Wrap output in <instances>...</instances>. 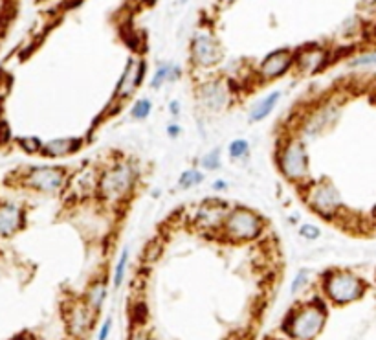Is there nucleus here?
<instances>
[{
    "instance_id": "1",
    "label": "nucleus",
    "mask_w": 376,
    "mask_h": 340,
    "mask_svg": "<svg viewBox=\"0 0 376 340\" xmlns=\"http://www.w3.org/2000/svg\"><path fill=\"white\" fill-rule=\"evenodd\" d=\"M327 317L329 311L323 300L312 298L292 307L283 318L281 329L290 340H314L325 328Z\"/></svg>"
},
{
    "instance_id": "2",
    "label": "nucleus",
    "mask_w": 376,
    "mask_h": 340,
    "mask_svg": "<svg viewBox=\"0 0 376 340\" xmlns=\"http://www.w3.org/2000/svg\"><path fill=\"white\" fill-rule=\"evenodd\" d=\"M138 167L131 160H118L112 166L105 167L97 175L96 195L99 201L118 204L125 202L132 195L138 182Z\"/></svg>"
},
{
    "instance_id": "3",
    "label": "nucleus",
    "mask_w": 376,
    "mask_h": 340,
    "mask_svg": "<svg viewBox=\"0 0 376 340\" xmlns=\"http://www.w3.org/2000/svg\"><path fill=\"white\" fill-rule=\"evenodd\" d=\"M321 289L327 300L332 302L334 306H349L362 300L369 285L365 283L364 278H360L358 274L347 269H332L323 274Z\"/></svg>"
},
{
    "instance_id": "4",
    "label": "nucleus",
    "mask_w": 376,
    "mask_h": 340,
    "mask_svg": "<svg viewBox=\"0 0 376 340\" xmlns=\"http://www.w3.org/2000/svg\"><path fill=\"white\" fill-rule=\"evenodd\" d=\"M275 162H277V169L281 175L292 184L303 186L312 180L307 145L299 136L281 142L277 153H275Z\"/></svg>"
},
{
    "instance_id": "5",
    "label": "nucleus",
    "mask_w": 376,
    "mask_h": 340,
    "mask_svg": "<svg viewBox=\"0 0 376 340\" xmlns=\"http://www.w3.org/2000/svg\"><path fill=\"white\" fill-rule=\"evenodd\" d=\"M264 228L266 221L255 210L246 206H229L218 232L229 243H250L261 237Z\"/></svg>"
},
{
    "instance_id": "6",
    "label": "nucleus",
    "mask_w": 376,
    "mask_h": 340,
    "mask_svg": "<svg viewBox=\"0 0 376 340\" xmlns=\"http://www.w3.org/2000/svg\"><path fill=\"white\" fill-rule=\"evenodd\" d=\"M303 199L307 202V206L321 219L336 221L343 217L345 204L338 188L332 184V180L321 179L316 182L310 180L307 184H303Z\"/></svg>"
},
{
    "instance_id": "7",
    "label": "nucleus",
    "mask_w": 376,
    "mask_h": 340,
    "mask_svg": "<svg viewBox=\"0 0 376 340\" xmlns=\"http://www.w3.org/2000/svg\"><path fill=\"white\" fill-rule=\"evenodd\" d=\"M23 188L55 195L64 190L66 184V169L61 166H34L24 171L21 179Z\"/></svg>"
},
{
    "instance_id": "8",
    "label": "nucleus",
    "mask_w": 376,
    "mask_h": 340,
    "mask_svg": "<svg viewBox=\"0 0 376 340\" xmlns=\"http://www.w3.org/2000/svg\"><path fill=\"white\" fill-rule=\"evenodd\" d=\"M189 58L197 69H213L223 61V47L210 29L200 28L191 37Z\"/></svg>"
},
{
    "instance_id": "9",
    "label": "nucleus",
    "mask_w": 376,
    "mask_h": 340,
    "mask_svg": "<svg viewBox=\"0 0 376 340\" xmlns=\"http://www.w3.org/2000/svg\"><path fill=\"white\" fill-rule=\"evenodd\" d=\"M64 324H66V331L72 339H85L86 335L90 333V329L94 328L96 322V315L86 306L85 300H72L68 302V306L64 307Z\"/></svg>"
},
{
    "instance_id": "10",
    "label": "nucleus",
    "mask_w": 376,
    "mask_h": 340,
    "mask_svg": "<svg viewBox=\"0 0 376 340\" xmlns=\"http://www.w3.org/2000/svg\"><path fill=\"white\" fill-rule=\"evenodd\" d=\"M329 61H331V53L327 52L325 48L318 45H307L294 52L292 69H296L297 74L312 75L325 69Z\"/></svg>"
},
{
    "instance_id": "11",
    "label": "nucleus",
    "mask_w": 376,
    "mask_h": 340,
    "mask_svg": "<svg viewBox=\"0 0 376 340\" xmlns=\"http://www.w3.org/2000/svg\"><path fill=\"white\" fill-rule=\"evenodd\" d=\"M145 74H147V63H145V59H129L125 70H123V74H121L120 81H118L114 101H125V99L131 98L132 94L138 90V87L142 85Z\"/></svg>"
},
{
    "instance_id": "12",
    "label": "nucleus",
    "mask_w": 376,
    "mask_h": 340,
    "mask_svg": "<svg viewBox=\"0 0 376 340\" xmlns=\"http://www.w3.org/2000/svg\"><path fill=\"white\" fill-rule=\"evenodd\" d=\"M294 63V50L290 48H279L275 52H270L266 58L262 59L257 69V75L261 81H274L279 80L281 75H285L292 69Z\"/></svg>"
},
{
    "instance_id": "13",
    "label": "nucleus",
    "mask_w": 376,
    "mask_h": 340,
    "mask_svg": "<svg viewBox=\"0 0 376 340\" xmlns=\"http://www.w3.org/2000/svg\"><path fill=\"white\" fill-rule=\"evenodd\" d=\"M228 210L229 204L223 199H205L202 206L199 208V212L195 214V225L199 226L200 230H221V225H223Z\"/></svg>"
},
{
    "instance_id": "14",
    "label": "nucleus",
    "mask_w": 376,
    "mask_h": 340,
    "mask_svg": "<svg viewBox=\"0 0 376 340\" xmlns=\"http://www.w3.org/2000/svg\"><path fill=\"white\" fill-rule=\"evenodd\" d=\"M197 99L199 104L208 109L210 112H218L229 104V93L224 81L213 80L208 83H202L197 90Z\"/></svg>"
},
{
    "instance_id": "15",
    "label": "nucleus",
    "mask_w": 376,
    "mask_h": 340,
    "mask_svg": "<svg viewBox=\"0 0 376 340\" xmlns=\"http://www.w3.org/2000/svg\"><path fill=\"white\" fill-rule=\"evenodd\" d=\"M340 110H342L340 105L334 104V101L321 105L318 110H314L312 114L308 116L307 123L303 125V133L308 134V136H316V134H321L327 129H331L340 118Z\"/></svg>"
},
{
    "instance_id": "16",
    "label": "nucleus",
    "mask_w": 376,
    "mask_h": 340,
    "mask_svg": "<svg viewBox=\"0 0 376 340\" xmlns=\"http://www.w3.org/2000/svg\"><path fill=\"white\" fill-rule=\"evenodd\" d=\"M26 225V212L15 202H0V237H12Z\"/></svg>"
},
{
    "instance_id": "17",
    "label": "nucleus",
    "mask_w": 376,
    "mask_h": 340,
    "mask_svg": "<svg viewBox=\"0 0 376 340\" xmlns=\"http://www.w3.org/2000/svg\"><path fill=\"white\" fill-rule=\"evenodd\" d=\"M83 144H85V138H79V136L48 140V142H42V147H40L39 153L45 158H63V156L77 153L83 147Z\"/></svg>"
},
{
    "instance_id": "18",
    "label": "nucleus",
    "mask_w": 376,
    "mask_h": 340,
    "mask_svg": "<svg viewBox=\"0 0 376 340\" xmlns=\"http://www.w3.org/2000/svg\"><path fill=\"white\" fill-rule=\"evenodd\" d=\"M107 294H109V282L107 278H96L94 282L88 285L85 293V304L90 307L94 313H99L105 306V300H107Z\"/></svg>"
},
{
    "instance_id": "19",
    "label": "nucleus",
    "mask_w": 376,
    "mask_h": 340,
    "mask_svg": "<svg viewBox=\"0 0 376 340\" xmlns=\"http://www.w3.org/2000/svg\"><path fill=\"white\" fill-rule=\"evenodd\" d=\"M281 99V93L275 90V93H270L268 96H264L262 99H259L250 110V121L251 123H259V121L266 120L268 116L274 112V109L277 107Z\"/></svg>"
},
{
    "instance_id": "20",
    "label": "nucleus",
    "mask_w": 376,
    "mask_h": 340,
    "mask_svg": "<svg viewBox=\"0 0 376 340\" xmlns=\"http://www.w3.org/2000/svg\"><path fill=\"white\" fill-rule=\"evenodd\" d=\"M180 75H182V69H180V66L171 63H162L158 69H156V72H154L153 80H151V88L158 90V88L164 87L166 83H175Z\"/></svg>"
},
{
    "instance_id": "21",
    "label": "nucleus",
    "mask_w": 376,
    "mask_h": 340,
    "mask_svg": "<svg viewBox=\"0 0 376 340\" xmlns=\"http://www.w3.org/2000/svg\"><path fill=\"white\" fill-rule=\"evenodd\" d=\"M127 267H129V248L125 247L121 250L118 261H116L114 274H112V287L114 289H120L123 285V282H125Z\"/></svg>"
},
{
    "instance_id": "22",
    "label": "nucleus",
    "mask_w": 376,
    "mask_h": 340,
    "mask_svg": "<svg viewBox=\"0 0 376 340\" xmlns=\"http://www.w3.org/2000/svg\"><path fill=\"white\" fill-rule=\"evenodd\" d=\"M228 155L231 160L239 162L245 160L250 156V142L246 138H235L229 142L228 145Z\"/></svg>"
},
{
    "instance_id": "23",
    "label": "nucleus",
    "mask_w": 376,
    "mask_h": 340,
    "mask_svg": "<svg viewBox=\"0 0 376 340\" xmlns=\"http://www.w3.org/2000/svg\"><path fill=\"white\" fill-rule=\"evenodd\" d=\"M204 180V173L199 169H186L182 175L178 177V188L180 190H191L195 186H199Z\"/></svg>"
},
{
    "instance_id": "24",
    "label": "nucleus",
    "mask_w": 376,
    "mask_h": 340,
    "mask_svg": "<svg viewBox=\"0 0 376 340\" xmlns=\"http://www.w3.org/2000/svg\"><path fill=\"white\" fill-rule=\"evenodd\" d=\"M151 112H153V101L147 98H140L131 109V116L134 120H147Z\"/></svg>"
},
{
    "instance_id": "25",
    "label": "nucleus",
    "mask_w": 376,
    "mask_h": 340,
    "mask_svg": "<svg viewBox=\"0 0 376 340\" xmlns=\"http://www.w3.org/2000/svg\"><path fill=\"white\" fill-rule=\"evenodd\" d=\"M149 317V309H147V304L145 302H136V304H132L131 307V320L134 326H143L145 324V320H147Z\"/></svg>"
},
{
    "instance_id": "26",
    "label": "nucleus",
    "mask_w": 376,
    "mask_h": 340,
    "mask_svg": "<svg viewBox=\"0 0 376 340\" xmlns=\"http://www.w3.org/2000/svg\"><path fill=\"white\" fill-rule=\"evenodd\" d=\"M221 149H213L210 151L208 155L202 158V167L204 169H208V171H217V169H221Z\"/></svg>"
},
{
    "instance_id": "27",
    "label": "nucleus",
    "mask_w": 376,
    "mask_h": 340,
    "mask_svg": "<svg viewBox=\"0 0 376 340\" xmlns=\"http://www.w3.org/2000/svg\"><path fill=\"white\" fill-rule=\"evenodd\" d=\"M18 147L24 149L29 155H34V153H39L40 147H42V140L35 138V136H28V138H18Z\"/></svg>"
},
{
    "instance_id": "28",
    "label": "nucleus",
    "mask_w": 376,
    "mask_h": 340,
    "mask_svg": "<svg viewBox=\"0 0 376 340\" xmlns=\"http://www.w3.org/2000/svg\"><path fill=\"white\" fill-rule=\"evenodd\" d=\"M375 52H367V53H362V56H358V58L354 59V61H351V66L353 69H358V66H362V69H373L375 66Z\"/></svg>"
},
{
    "instance_id": "29",
    "label": "nucleus",
    "mask_w": 376,
    "mask_h": 340,
    "mask_svg": "<svg viewBox=\"0 0 376 340\" xmlns=\"http://www.w3.org/2000/svg\"><path fill=\"white\" fill-rule=\"evenodd\" d=\"M299 236L308 239V241H316L319 236H321V230H319L316 225H310V223H303L299 226Z\"/></svg>"
},
{
    "instance_id": "30",
    "label": "nucleus",
    "mask_w": 376,
    "mask_h": 340,
    "mask_svg": "<svg viewBox=\"0 0 376 340\" xmlns=\"http://www.w3.org/2000/svg\"><path fill=\"white\" fill-rule=\"evenodd\" d=\"M307 283H308V271H299L296 274V278L292 280L290 293L297 294L299 291H303V289L307 287Z\"/></svg>"
},
{
    "instance_id": "31",
    "label": "nucleus",
    "mask_w": 376,
    "mask_h": 340,
    "mask_svg": "<svg viewBox=\"0 0 376 340\" xmlns=\"http://www.w3.org/2000/svg\"><path fill=\"white\" fill-rule=\"evenodd\" d=\"M13 134H12V127L6 120L0 118V145H8L12 142Z\"/></svg>"
},
{
    "instance_id": "32",
    "label": "nucleus",
    "mask_w": 376,
    "mask_h": 340,
    "mask_svg": "<svg viewBox=\"0 0 376 340\" xmlns=\"http://www.w3.org/2000/svg\"><path fill=\"white\" fill-rule=\"evenodd\" d=\"M160 252H162V245H160V241L154 239V241H151L147 247H145V260L154 261L160 256Z\"/></svg>"
},
{
    "instance_id": "33",
    "label": "nucleus",
    "mask_w": 376,
    "mask_h": 340,
    "mask_svg": "<svg viewBox=\"0 0 376 340\" xmlns=\"http://www.w3.org/2000/svg\"><path fill=\"white\" fill-rule=\"evenodd\" d=\"M110 331H112V318H107V320L101 324V328H99V333H97V340H107V339H109Z\"/></svg>"
},
{
    "instance_id": "34",
    "label": "nucleus",
    "mask_w": 376,
    "mask_h": 340,
    "mask_svg": "<svg viewBox=\"0 0 376 340\" xmlns=\"http://www.w3.org/2000/svg\"><path fill=\"white\" fill-rule=\"evenodd\" d=\"M167 134H169L171 138H178V136L182 134V127L178 125V123H169V125H167Z\"/></svg>"
},
{
    "instance_id": "35",
    "label": "nucleus",
    "mask_w": 376,
    "mask_h": 340,
    "mask_svg": "<svg viewBox=\"0 0 376 340\" xmlns=\"http://www.w3.org/2000/svg\"><path fill=\"white\" fill-rule=\"evenodd\" d=\"M228 186H229L228 180L217 179L215 182H213V186H211V188H213V191H226L228 190Z\"/></svg>"
},
{
    "instance_id": "36",
    "label": "nucleus",
    "mask_w": 376,
    "mask_h": 340,
    "mask_svg": "<svg viewBox=\"0 0 376 340\" xmlns=\"http://www.w3.org/2000/svg\"><path fill=\"white\" fill-rule=\"evenodd\" d=\"M169 112H171L173 116H180V112H182V105H180L178 99H173L171 104H169Z\"/></svg>"
},
{
    "instance_id": "37",
    "label": "nucleus",
    "mask_w": 376,
    "mask_h": 340,
    "mask_svg": "<svg viewBox=\"0 0 376 340\" xmlns=\"http://www.w3.org/2000/svg\"><path fill=\"white\" fill-rule=\"evenodd\" d=\"M129 340H153V339H151L145 331H142V329H136V331L131 335V339Z\"/></svg>"
},
{
    "instance_id": "38",
    "label": "nucleus",
    "mask_w": 376,
    "mask_h": 340,
    "mask_svg": "<svg viewBox=\"0 0 376 340\" xmlns=\"http://www.w3.org/2000/svg\"><path fill=\"white\" fill-rule=\"evenodd\" d=\"M235 2H237V0H218V4H221L223 8L231 6V4H235Z\"/></svg>"
},
{
    "instance_id": "39",
    "label": "nucleus",
    "mask_w": 376,
    "mask_h": 340,
    "mask_svg": "<svg viewBox=\"0 0 376 340\" xmlns=\"http://www.w3.org/2000/svg\"><path fill=\"white\" fill-rule=\"evenodd\" d=\"M12 340H29V339H28V333H21V335H17L15 339H12Z\"/></svg>"
},
{
    "instance_id": "40",
    "label": "nucleus",
    "mask_w": 376,
    "mask_h": 340,
    "mask_svg": "<svg viewBox=\"0 0 376 340\" xmlns=\"http://www.w3.org/2000/svg\"><path fill=\"white\" fill-rule=\"evenodd\" d=\"M178 2H180V4H186V2H189V0H178Z\"/></svg>"
}]
</instances>
